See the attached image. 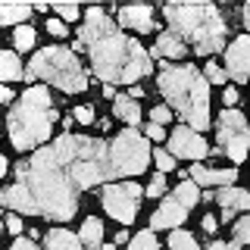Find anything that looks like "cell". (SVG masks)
I'll list each match as a JSON object with an SVG mask.
<instances>
[{
    "label": "cell",
    "mask_w": 250,
    "mask_h": 250,
    "mask_svg": "<svg viewBox=\"0 0 250 250\" xmlns=\"http://www.w3.org/2000/svg\"><path fill=\"white\" fill-rule=\"evenodd\" d=\"M78 150V135H62L50 147L35 150L31 160L16 166V185L0 191V207L25 216H47L66 222L75 216L78 185L72 178V156Z\"/></svg>",
    "instance_id": "1"
},
{
    "label": "cell",
    "mask_w": 250,
    "mask_h": 250,
    "mask_svg": "<svg viewBox=\"0 0 250 250\" xmlns=\"http://www.w3.org/2000/svg\"><path fill=\"white\" fill-rule=\"evenodd\" d=\"M78 47L88 50L91 69L104 84H135L153 69L150 53L138 41L125 38L119 25L97 6L84 13V25L78 28Z\"/></svg>",
    "instance_id": "2"
},
{
    "label": "cell",
    "mask_w": 250,
    "mask_h": 250,
    "mask_svg": "<svg viewBox=\"0 0 250 250\" xmlns=\"http://www.w3.org/2000/svg\"><path fill=\"white\" fill-rule=\"evenodd\" d=\"M160 91L194 131L209 125V82L194 66H166L160 72Z\"/></svg>",
    "instance_id": "3"
},
{
    "label": "cell",
    "mask_w": 250,
    "mask_h": 250,
    "mask_svg": "<svg viewBox=\"0 0 250 250\" xmlns=\"http://www.w3.org/2000/svg\"><path fill=\"white\" fill-rule=\"evenodd\" d=\"M53 122H57V109L50 106V91L41 88V84L28 88L6 119L10 141L16 144V150H35L50 138Z\"/></svg>",
    "instance_id": "4"
},
{
    "label": "cell",
    "mask_w": 250,
    "mask_h": 250,
    "mask_svg": "<svg viewBox=\"0 0 250 250\" xmlns=\"http://www.w3.org/2000/svg\"><path fill=\"white\" fill-rule=\"evenodd\" d=\"M166 19L172 35L194 44L200 53H216L225 44V22L213 3H169Z\"/></svg>",
    "instance_id": "5"
},
{
    "label": "cell",
    "mask_w": 250,
    "mask_h": 250,
    "mask_svg": "<svg viewBox=\"0 0 250 250\" xmlns=\"http://www.w3.org/2000/svg\"><path fill=\"white\" fill-rule=\"evenodd\" d=\"M35 78H47L50 84H57L66 94H78L88 88V75H84L82 62L69 47H44V50H38L25 69V82H35Z\"/></svg>",
    "instance_id": "6"
},
{
    "label": "cell",
    "mask_w": 250,
    "mask_h": 250,
    "mask_svg": "<svg viewBox=\"0 0 250 250\" xmlns=\"http://www.w3.org/2000/svg\"><path fill=\"white\" fill-rule=\"evenodd\" d=\"M150 163V144L138 135L135 128H125L122 135L113 138L109 144V166L116 175H141Z\"/></svg>",
    "instance_id": "7"
},
{
    "label": "cell",
    "mask_w": 250,
    "mask_h": 250,
    "mask_svg": "<svg viewBox=\"0 0 250 250\" xmlns=\"http://www.w3.org/2000/svg\"><path fill=\"white\" fill-rule=\"evenodd\" d=\"M219 144H222V153H229L234 163L247 160L250 128H247V119L238 109H222V116H219Z\"/></svg>",
    "instance_id": "8"
},
{
    "label": "cell",
    "mask_w": 250,
    "mask_h": 250,
    "mask_svg": "<svg viewBox=\"0 0 250 250\" xmlns=\"http://www.w3.org/2000/svg\"><path fill=\"white\" fill-rule=\"evenodd\" d=\"M141 197V188L135 182H122V185H106L104 188V207L106 213L122 225H131L138 216V200Z\"/></svg>",
    "instance_id": "9"
},
{
    "label": "cell",
    "mask_w": 250,
    "mask_h": 250,
    "mask_svg": "<svg viewBox=\"0 0 250 250\" xmlns=\"http://www.w3.org/2000/svg\"><path fill=\"white\" fill-rule=\"evenodd\" d=\"M169 150H175L172 156H182V160H203L209 153L207 141L200 138V131H194L191 125H178L175 131L169 135Z\"/></svg>",
    "instance_id": "10"
},
{
    "label": "cell",
    "mask_w": 250,
    "mask_h": 250,
    "mask_svg": "<svg viewBox=\"0 0 250 250\" xmlns=\"http://www.w3.org/2000/svg\"><path fill=\"white\" fill-rule=\"evenodd\" d=\"M225 69H229L234 82H247L250 78V35H241L225 50Z\"/></svg>",
    "instance_id": "11"
},
{
    "label": "cell",
    "mask_w": 250,
    "mask_h": 250,
    "mask_svg": "<svg viewBox=\"0 0 250 250\" xmlns=\"http://www.w3.org/2000/svg\"><path fill=\"white\" fill-rule=\"evenodd\" d=\"M188 175H191V182L200 185V188H207V185H213V188H234L238 172H234V169H207V166H200V163H194Z\"/></svg>",
    "instance_id": "12"
},
{
    "label": "cell",
    "mask_w": 250,
    "mask_h": 250,
    "mask_svg": "<svg viewBox=\"0 0 250 250\" xmlns=\"http://www.w3.org/2000/svg\"><path fill=\"white\" fill-rule=\"evenodd\" d=\"M185 216H188V207H182L169 194V200H163V207L150 216V229H175V225L185 222Z\"/></svg>",
    "instance_id": "13"
},
{
    "label": "cell",
    "mask_w": 250,
    "mask_h": 250,
    "mask_svg": "<svg viewBox=\"0 0 250 250\" xmlns=\"http://www.w3.org/2000/svg\"><path fill=\"white\" fill-rule=\"evenodd\" d=\"M119 25H128V28L141 31V35H147V31H153V10L150 6H122Z\"/></svg>",
    "instance_id": "14"
},
{
    "label": "cell",
    "mask_w": 250,
    "mask_h": 250,
    "mask_svg": "<svg viewBox=\"0 0 250 250\" xmlns=\"http://www.w3.org/2000/svg\"><path fill=\"white\" fill-rule=\"evenodd\" d=\"M219 207H222V216L231 219L238 209H247L250 213V191H241V188H222V191L216 194Z\"/></svg>",
    "instance_id": "15"
},
{
    "label": "cell",
    "mask_w": 250,
    "mask_h": 250,
    "mask_svg": "<svg viewBox=\"0 0 250 250\" xmlns=\"http://www.w3.org/2000/svg\"><path fill=\"white\" fill-rule=\"evenodd\" d=\"M153 57H166V60L185 57V41L178 35H172V31H166V35L156 38V44H153V50H150V60Z\"/></svg>",
    "instance_id": "16"
},
{
    "label": "cell",
    "mask_w": 250,
    "mask_h": 250,
    "mask_svg": "<svg viewBox=\"0 0 250 250\" xmlns=\"http://www.w3.org/2000/svg\"><path fill=\"white\" fill-rule=\"evenodd\" d=\"M47 250H82V238H75L72 231H66V229H50L47 231Z\"/></svg>",
    "instance_id": "17"
},
{
    "label": "cell",
    "mask_w": 250,
    "mask_h": 250,
    "mask_svg": "<svg viewBox=\"0 0 250 250\" xmlns=\"http://www.w3.org/2000/svg\"><path fill=\"white\" fill-rule=\"evenodd\" d=\"M19 78H25L19 57H16L13 50H0V84H6V82H19Z\"/></svg>",
    "instance_id": "18"
},
{
    "label": "cell",
    "mask_w": 250,
    "mask_h": 250,
    "mask_svg": "<svg viewBox=\"0 0 250 250\" xmlns=\"http://www.w3.org/2000/svg\"><path fill=\"white\" fill-rule=\"evenodd\" d=\"M78 238H82V244L88 247V250H104V222H100V219H84V225H82V234H78Z\"/></svg>",
    "instance_id": "19"
},
{
    "label": "cell",
    "mask_w": 250,
    "mask_h": 250,
    "mask_svg": "<svg viewBox=\"0 0 250 250\" xmlns=\"http://www.w3.org/2000/svg\"><path fill=\"white\" fill-rule=\"evenodd\" d=\"M113 109H116V116L119 119H125L128 125H138L141 122V106H138V100H131V97H116V104H113Z\"/></svg>",
    "instance_id": "20"
},
{
    "label": "cell",
    "mask_w": 250,
    "mask_h": 250,
    "mask_svg": "<svg viewBox=\"0 0 250 250\" xmlns=\"http://www.w3.org/2000/svg\"><path fill=\"white\" fill-rule=\"evenodd\" d=\"M172 197H175L178 203H182V207H188V209H191L194 203L200 200V191H197V185H194L191 178H188V182H182V185L175 188V191H172Z\"/></svg>",
    "instance_id": "21"
},
{
    "label": "cell",
    "mask_w": 250,
    "mask_h": 250,
    "mask_svg": "<svg viewBox=\"0 0 250 250\" xmlns=\"http://www.w3.org/2000/svg\"><path fill=\"white\" fill-rule=\"evenodd\" d=\"M31 16V6H0V25H16V22H25Z\"/></svg>",
    "instance_id": "22"
},
{
    "label": "cell",
    "mask_w": 250,
    "mask_h": 250,
    "mask_svg": "<svg viewBox=\"0 0 250 250\" xmlns=\"http://www.w3.org/2000/svg\"><path fill=\"white\" fill-rule=\"evenodd\" d=\"M169 250H197V241H194V234L175 229L169 234Z\"/></svg>",
    "instance_id": "23"
},
{
    "label": "cell",
    "mask_w": 250,
    "mask_h": 250,
    "mask_svg": "<svg viewBox=\"0 0 250 250\" xmlns=\"http://www.w3.org/2000/svg\"><path fill=\"white\" fill-rule=\"evenodd\" d=\"M13 44H16V50H31V47H35V28L31 25H16Z\"/></svg>",
    "instance_id": "24"
},
{
    "label": "cell",
    "mask_w": 250,
    "mask_h": 250,
    "mask_svg": "<svg viewBox=\"0 0 250 250\" xmlns=\"http://www.w3.org/2000/svg\"><path fill=\"white\" fill-rule=\"evenodd\" d=\"M128 250H160V241L153 238V231H141V234L131 238Z\"/></svg>",
    "instance_id": "25"
},
{
    "label": "cell",
    "mask_w": 250,
    "mask_h": 250,
    "mask_svg": "<svg viewBox=\"0 0 250 250\" xmlns=\"http://www.w3.org/2000/svg\"><path fill=\"white\" fill-rule=\"evenodd\" d=\"M234 244H250V213L234 222Z\"/></svg>",
    "instance_id": "26"
},
{
    "label": "cell",
    "mask_w": 250,
    "mask_h": 250,
    "mask_svg": "<svg viewBox=\"0 0 250 250\" xmlns=\"http://www.w3.org/2000/svg\"><path fill=\"white\" fill-rule=\"evenodd\" d=\"M153 160H156V169H160L163 175L175 169V156H172L169 150H156V153H153Z\"/></svg>",
    "instance_id": "27"
},
{
    "label": "cell",
    "mask_w": 250,
    "mask_h": 250,
    "mask_svg": "<svg viewBox=\"0 0 250 250\" xmlns=\"http://www.w3.org/2000/svg\"><path fill=\"white\" fill-rule=\"evenodd\" d=\"M203 75H207V82H209V84H225V78H229V75H225V69H222V66H216V62H209Z\"/></svg>",
    "instance_id": "28"
},
{
    "label": "cell",
    "mask_w": 250,
    "mask_h": 250,
    "mask_svg": "<svg viewBox=\"0 0 250 250\" xmlns=\"http://www.w3.org/2000/svg\"><path fill=\"white\" fill-rule=\"evenodd\" d=\"M147 194H150V197H163V194H166V175H153L150 178V185H147Z\"/></svg>",
    "instance_id": "29"
},
{
    "label": "cell",
    "mask_w": 250,
    "mask_h": 250,
    "mask_svg": "<svg viewBox=\"0 0 250 250\" xmlns=\"http://www.w3.org/2000/svg\"><path fill=\"white\" fill-rule=\"evenodd\" d=\"M53 13H57L62 22H72V19H78V6H72V3H60V6H53Z\"/></svg>",
    "instance_id": "30"
},
{
    "label": "cell",
    "mask_w": 250,
    "mask_h": 250,
    "mask_svg": "<svg viewBox=\"0 0 250 250\" xmlns=\"http://www.w3.org/2000/svg\"><path fill=\"white\" fill-rule=\"evenodd\" d=\"M169 119H172V109L169 106H153L150 109V122L153 125H166Z\"/></svg>",
    "instance_id": "31"
},
{
    "label": "cell",
    "mask_w": 250,
    "mask_h": 250,
    "mask_svg": "<svg viewBox=\"0 0 250 250\" xmlns=\"http://www.w3.org/2000/svg\"><path fill=\"white\" fill-rule=\"evenodd\" d=\"M47 31H50L53 38H66V22L62 19H47Z\"/></svg>",
    "instance_id": "32"
},
{
    "label": "cell",
    "mask_w": 250,
    "mask_h": 250,
    "mask_svg": "<svg viewBox=\"0 0 250 250\" xmlns=\"http://www.w3.org/2000/svg\"><path fill=\"white\" fill-rule=\"evenodd\" d=\"M75 119L84 122V125H91V122H94V109H91V106H78V109H75Z\"/></svg>",
    "instance_id": "33"
},
{
    "label": "cell",
    "mask_w": 250,
    "mask_h": 250,
    "mask_svg": "<svg viewBox=\"0 0 250 250\" xmlns=\"http://www.w3.org/2000/svg\"><path fill=\"white\" fill-rule=\"evenodd\" d=\"M147 138H150V141H163V138H166L163 125H147Z\"/></svg>",
    "instance_id": "34"
},
{
    "label": "cell",
    "mask_w": 250,
    "mask_h": 250,
    "mask_svg": "<svg viewBox=\"0 0 250 250\" xmlns=\"http://www.w3.org/2000/svg\"><path fill=\"white\" fill-rule=\"evenodd\" d=\"M10 250H38V244L35 241H25V238H16V244Z\"/></svg>",
    "instance_id": "35"
},
{
    "label": "cell",
    "mask_w": 250,
    "mask_h": 250,
    "mask_svg": "<svg viewBox=\"0 0 250 250\" xmlns=\"http://www.w3.org/2000/svg\"><path fill=\"white\" fill-rule=\"evenodd\" d=\"M225 106H234V104H238V88H225Z\"/></svg>",
    "instance_id": "36"
},
{
    "label": "cell",
    "mask_w": 250,
    "mask_h": 250,
    "mask_svg": "<svg viewBox=\"0 0 250 250\" xmlns=\"http://www.w3.org/2000/svg\"><path fill=\"white\" fill-rule=\"evenodd\" d=\"M6 229H10L13 234H19L22 231V219L19 216H10V219H6Z\"/></svg>",
    "instance_id": "37"
},
{
    "label": "cell",
    "mask_w": 250,
    "mask_h": 250,
    "mask_svg": "<svg viewBox=\"0 0 250 250\" xmlns=\"http://www.w3.org/2000/svg\"><path fill=\"white\" fill-rule=\"evenodd\" d=\"M219 229V225H216V216H203V231H209V234H213Z\"/></svg>",
    "instance_id": "38"
},
{
    "label": "cell",
    "mask_w": 250,
    "mask_h": 250,
    "mask_svg": "<svg viewBox=\"0 0 250 250\" xmlns=\"http://www.w3.org/2000/svg\"><path fill=\"white\" fill-rule=\"evenodd\" d=\"M6 100H13V91L10 84H0V104H6Z\"/></svg>",
    "instance_id": "39"
},
{
    "label": "cell",
    "mask_w": 250,
    "mask_h": 250,
    "mask_svg": "<svg viewBox=\"0 0 250 250\" xmlns=\"http://www.w3.org/2000/svg\"><path fill=\"white\" fill-rule=\"evenodd\" d=\"M207 250H231V247H229V244H222V241H213V244H209Z\"/></svg>",
    "instance_id": "40"
},
{
    "label": "cell",
    "mask_w": 250,
    "mask_h": 250,
    "mask_svg": "<svg viewBox=\"0 0 250 250\" xmlns=\"http://www.w3.org/2000/svg\"><path fill=\"white\" fill-rule=\"evenodd\" d=\"M141 94H144V91H141V88H138V84H131V91H128V97H131V100H138V97H141Z\"/></svg>",
    "instance_id": "41"
},
{
    "label": "cell",
    "mask_w": 250,
    "mask_h": 250,
    "mask_svg": "<svg viewBox=\"0 0 250 250\" xmlns=\"http://www.w3.org/2000/svg\"><path fill=\"white\" fill-rule=\"evenodd\" d=\"M3 175H6V156L0 153V178H3Z\"/></svg>",
    "instance_id": "42"
},
{
    "label": "cell",
    "mask_w": 250,
    "mask_h": 250,
    "mask_svg": "<svg viewBox=\"0 0 250 250\" xmlns=\"http://www.w3.org/2000/svg\"><path fill=\"white\" fill-rule=\"evenodd\" d=\"M244 25H247V31H250V3L244 6Z\"/></svg>",
    "instance_id": "43"
},
{
    "label": "cell",
    "mask_w": 250,
    "mask_h": 250,
    "mask_svg": "<svg viewBox=\"0 0 250 250\" xmlns=\"http://www.w3.org/2000/svg\"><path fill=\"white\" fill-rule=\"evenodd\" d=\"M104 250H119V247H116V244H104Z\"/></svg>",
    "instance_id": "44"
}]
</instances>
